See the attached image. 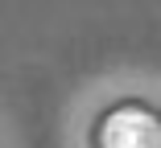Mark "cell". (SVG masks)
Instances as JSON below:
<instances>
[{
	"mask_svg": "<svg viewBox=\"0 0 161 148\" xmlns=\"http://www.w3.org/2000/svg\"><path fill=\"white\" fill-rule=\"evenodd\" d=\"M103 148H161V120L141 107H124L103 120Z\"/></svg>",
	"mask_w": 161,
	"mask_h": 148,
	"instance_id": "cell-1",
	"label": "cell"
}]
</instances>
